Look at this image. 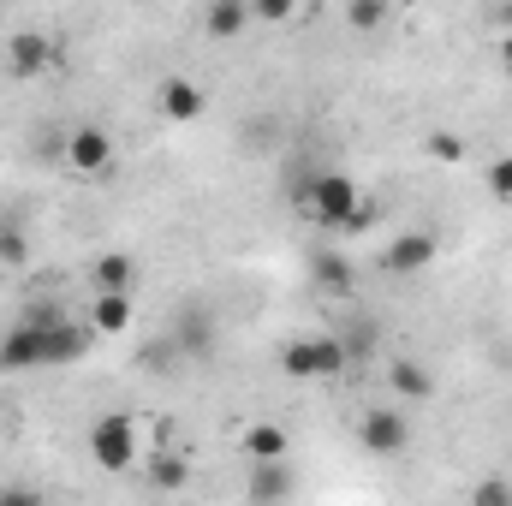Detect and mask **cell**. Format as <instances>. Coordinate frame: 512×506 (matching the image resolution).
<instances>
[{"instance_id":"6da1fadb","label":"cell","mask_w":512,"mask_h":506,"mask_svg":"<svg viewBox=\"0 0 512 506\" xmlns=\"http://www.w3.org/2000/svg\"><path fill=\"white\" fill-rule=\"evenodd\" d=\"M292 209H298L304 221L328 227V233H364V227L376 221V209L364 203V191H358L352 173H304V179L292 185Z\"/></svg>"},{"instance_id":"7a4b0ae2","label":"cell","mask_w":512,"mask_h":506,"mask_svg":"<svg viewBox=\"0 0 512 506\" xmlns=\"http://www.w3.org/2000/svg\"><path fill=\"white\" fill-rule=\"evenodd\" d=\"M48 328H54V310H48V304L30 310L24 322H12V328L0 334V370H6V376H12V370H48V364H54Z\"/></svg>"},{"instance_id":"3957f363","label":"cell","mask_w":512,"mask_h":506,"mask_svg":"<svg viewBox=\"0 0 512 506\" xmlns=\"http://www.w3.org/2000/svg\"><path fill=\"white\" fill-rule=\"evenodd\" d=\"M346 364H352V352H346V340H334V334L292 340V346L280 352L286 381H334V376H346Z\"/></svg>"},{"instance_id":"277c9868","label":"cell","mask_w":512,"mask_h":506,"mask_svg":"<svg viewBox=\"0 0 512 506\" xmlns=\"http://www.w3.org/2000/svg\"><path fill=\"white\" fill-rule=\"evenodd\" d=\"M90 459H96L108 477H126L131 465H137V423L120 417V411L96 417V423H90Z\"/></svg>"},{"instance_id":"5b68a950","label":"cell","mask_w":512,"mask_h":506,"mask_svg":"<svg viewBox=\"0 0 512 506\" xmlns=\"http://www.w3.org/2000/svg\"><path fill=\"white\" fill-rule=\"evenodd\" d=\"M155 108H161V120L191 126V120L209 114V96H203V84H191V78H161V84H155Z\"/></svg>"},{"instance_id":"8992f818","label":"cell","mask_w":512,"mask_h":506,"mask_svg":"<svg viewBox=\"0 0 512 506\" xmlns=\"http://www.w3.org/2000/svg\"><path fill=\"white\" fill-rule=\"evenodd\" d=\"M358 441H364V453H376V459H399L405 453V441H411V429H405V417L399 411H364V423H358Z\"/></svg>"},{"instance_id":"52a82bcc","label":"cell","mask_w":512,"mask_h":506,"mask_svg":"<svg viewBox=\"0 0 512 506\" xmlns=\"http://www.w3.org/2000/svg\"><path fill=\"white\" fill-rule=\"evenodd\" d=\"M66 161H72L78 173H108V167H114V137L102 126L66 131Z\"/></svg>"},{"instance_id":"ba28073f","label":"cell","mask_w":512,"mask_h":506,"mask_svg":"<svg viewBox=\"0 0 512 506\" xmlns=\"http://www.w3.org/2000/svg\"><path fill=\"white\" fill-rule=\"evenodd\" d=\"M54 66V42L42 36V30H18L12 42H6V72L12 78H42Z\"/></svg>"},{"instance_id":"9c48e42d","label":"cell","mask_w":512,"mask_h":506,"mask_svg":"<svg viewBox=\"0 0 512 506\" xmlns=\"http://www.w3.org/2000/svg\"><path fill=\"white\" fill-rule=\"evenodd\" d=\"M435 251H441L435 233H399V239L387 245L382 262H387V274H423V268L435 262Z\"/></svg>"},{"instance_id":"30bf717a","label":"cell","mask_w":512,"mask_h":506,"mask_svg":"<svg viewBox=\"0 0 512 506\" xmlns=\"http://www.w3.org/2000/svg\"><path fill=\"white\" fill-rule=\"evenodd\" d=\"M90 280H96V292L131 298V286H137V262H131L126 251H102L96 256V268H90Z\"/></svg>"},{"instance_id":"8fae6325","label":"cell","mask_w":512,"mask_h":506,"mask_svg":"<svg viewBox=\"0 0 512 506\" xmlns=\"http://www.w3.org/2000/svg\"><path fill=\"white\" fill-rule=\"evenodd\" d=\"M292 501V471L286 465H251V506H286Z\"/></svg>"},{"instance_id":"7c38bea8","label":"cell","mask_w":512,"mask_h":506,"mask_svg":"<svg viewBox=\"0 0 512 506\" xmlns=\"http://www.w3.org/2000/svg\"><path fill=\"white\" fill-rule=\"evenodd\" d=\"M286 429L280 423H251L245 429V453H251V465H286Z\"/></svg>"},{"instance_id":"4fadbf2b","label":"cell","mask_w":512,"mask_h":506,"mask_svg":"<svg viewBox=\"0 0 512 506\" xmlns=\"http://www.w3.org/2000/svg\"><path fill=\"white\" fill-rule=\"evenodd\" d=\"M387 381H393V393H399V399H435V376H429L417 358H393Z\"/></svg>"},{"instance_id":"5bb4252c","label":"cell","mask_w":512,"mask_h":506,"mask_svg":"<svg viewBox=\"0 0 512 506\" xmlns=\"http://www.w3.org/2000/svg\"><path fill=\"white\" fill-rule=\"evenodd\" d=\"M310 280H316L322 292H352V262L316 245V251H310Z\"/></svg>"},{"instance_id":"9a60e30c","label":"cell","mask_w":512,"mask_h":506,"mask_svg":"<svg viewBox=\"0 0 512 506\" xmlns=\"http://www.w3.org/2000/svg\"><path fill=\"white\" fill-rule=\"evenodd\" d=\"M245 24H251V6H245V0H215V6L203 12V30H209L215 42H227V36H239Z\"/></svg>"},{"instance_id":"2e32d148","label":"cell","mask_w":512,"mask_h":506,"mask_svg":"<svg viewBox=\"0 0 512 506\" xmlns=\"http://www.w3.org/2000/svg\"><path fill=\"white\" fill-rule=\"evenodd\" d=\"M90 328H96V334H126L131 328V298L96 292V304H90Z\"/></svg>"},{"instance_id":"e0dca14e","label":"cell","mask_w":512,"mask_h":506,"mask_svg":"<svg viewBox=\"0 0 512 506\" xmlns=\"http://www.w3.org/2000/svg\"><path fill=\"white\" fill-rule=\"evenodd\" d=\"M149 483L173 495V489H185V483H191V465H185L179 453H155V459H149Z\"/></svg>"},{"instance_id":"ac0fdd59","label":"cell","mask_w":512,"mask_h":506,"mask_svg":"<svg viewBox=\"0 0 512 506\" xmlns=\"http://www.w3.org/2000/svg\"><path fill=\"white\" fill-rule=\"evenodd\" d=\"M471 506H512V477H477L471 483Z\"/></svg>"},{"instance_id":"d6986e66","label":"cell","mask_w":512,"mask_h":506,"mask_svg":"<svg viewBox=\"0 0 512 506\" xmlns=\"http://www.w3.org/2000/svg\"><path fill=\"white\" fill-rule=\"evenodd\" d=\"M179 346H185V352H197V358H203V352L215 346V334H209L203 310H185V334H179Z\"/></svg>"},{"instance_id":"ffe728a7","label":"cell","mask_w":512,"mask_h":506,"mask_svg":"<svg viewBox=\"0 0 512 506\" xmlns=\"http://www.w3.org/2000/svg\"><path fill=\"white\" fill-rule=\"evenodd\" d=\"M382 18H387L382 0H352V6H346V24H352V30H382Z\"/></svg>"},{"instance_id":"44dd1931","label":"cell","mask_w":512,"mask_h":506,"mask_svg":"<svg viewBox=\"0 0 512 506\" xmlns=\"http://www.w3.org/2000/svg\"><path fill=\"white\" fill-rule=\"evenodd\" d=\"M0 506H48L36 483H0Z\"/></svg>"},{"instance_id":"7402d4cb","label":"cell","mask_w":512,"mask_h":506,"mask_svg":"<svg viewBox=\"0 0 512 506\" xmlns=\"http://www.w3.org/2000/svg\"><path fill=\"white\" fill-rule=\"evenodd\" d=\"M429 155H435V161H465V137L435 131V137H429Z\"/></svg>"},{"instance_id":"603a6c76","label":"cell","mask_w":512,"mask_h":506,"mask_svg":"<svg viewBox=\"0 0 512 506\" xmlns=\"http://www.w3.org/2000/svg\"><path fill=\"white\" fill-rule=\"evenodd\" d=\"M489 185H495V197L512 203V155H495V161H489Z\"/></svg>"},{"instance_id":"cb8c5ba5","label":"cell","mask_w":512,"mask_h":506,"mask_svg":"<svg viewBox=\"0 0 512 506\" xmlns=\"http://www.w3.org/2000/svg\"><path fill=\"white\" fill-rule=\"evenodd\" d=\"M24 256H30L24 233H18V227H6V233H0V262H24Z\"/></svg>"},{"instance_id":"d4e9b609","label":"cell","mask_w":512,"mask_h":506,"mask_svg":"<svg viewBox=\"0 0 512 506\" xmlns=\"http://www.w3.org/2000/svg\"><path fill=\"white\" fill-rule=\"evenodd\" d=\"M251 18H268V24H286V18H292V6H286V0H256V6H251Z\"/></svg>"},{"instance_id":"484cf974","label":"cell","mask_w":512,"mask_h":506,"mask_svg":"<svg viewBox=\"0 0 512 506\" xmlns=\"http://www.w3.org/2000/svg\"><path fill=\"white\" fill-rule=\"evenodd\" d=\"M495 54H501V72H507V84H512V36L501 42V48H495Z\"/></svg>"}]
</instances>
